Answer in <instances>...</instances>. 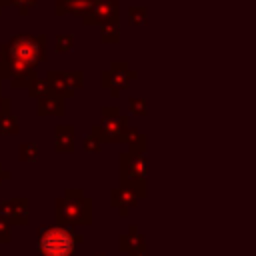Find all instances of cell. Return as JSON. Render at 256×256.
<instances>
[{
	"label": "cell",
	"instance_id": "8",
	"mask_svg": "<svg viewBox=\"0 0 256 256\" xmlns=\"http://www.w3.org/2000/svg\"><path fill=\"white\" fill-rule=\"evenodd\" d=\"M84 26L120 24V0H96L80 16Z\"/></svg>",
	"mask_w": 256,
	"mask_h": 256
},
{
	"label": "cell",
	"instance_id": "15",
	"mask_svg": "<svg viewBox=\"0 0 256 256\" xmlns=\"http://www.w3.org/2000/svg\"><path fill=\"white\" fill-rule=\"evenodd\" d=\"M14 134H20V122H18V118L12 112L2 114L0 116V136H14Z\"/></svg>",
	"mask_w": 256,
	"mask_h": 256
},
{
	"label": "cell",
	"instance_id": "20",
	"mask_svg": "<svg viewBox=\"0 0 256 256\" xmlns=\"http://www.w3.org/2000/svg\"><path fill=\"white\" fill-rule=\"evenodd\" d=\"M2 4L4 6H14L20 16H28L32 12V8H36L38 0H2Z\"/></svg>",
	"mask_w": 256,
	"mask_h": 256
},
{
	"label": "cell",
	"instance_id": "4",
	"mask_svg": "<svg viewBox=\"0 0 256 256\" xmlns=\"http://www.w3.org/2000/svg\"><path fill=\"white\" fill-rule=\"evenodd\" d=\"M54 220L58 226L80 228L92 224V198L82 188H66L64 196L54 202Z\"/></svg>",
	"mask_w": 256,
	"mask_h": 256
},
{
	"label": "cell",
	"instance_id": "32",
	"mask_svg": "<svg viewBox=\"0 0 256 256\" xmlns=\"http://www.w3.org/2000/svg\"><path fill=\"white\" fill-rule=\"evenodd\" d=\"M90 2H96V0H90Z\"/></svg>",
	"mask_w": 256,
	"mask_h": 256
},
{
	"label": "cell",
	"instance_id": "19",
	"mask_svg": "<svg viewBox=\"0 0 256 256\" xmlns=\"http://www.w3.org/2000/svg\"><path fill=\"white\" fill-rule=\"evenodd\" d=\"M54 48L58 54H66L74 50V34L66 32V34H56L54 38Z\"/></svg>",
	"mask_w": 256,
	"mask_h": 256
},
{
	"label": "cell",
	"instance_id": "29",
	"mask_svg": "<svg viewBox=\"0 0 256 256\" xmlns=\"http://www.w3.org/2000/svg\"><path fill=\"white\" fill-rule=\"evenodd\" d=\"M92 256H108V254H106V252H94Z\"/></svg>",
	"mask_w": 256,
	"mask_h": 256
},
{
	"label": "cell",
	"instance_id": "6",
	"mask_svg": "<svg viewBox=\"0 0 256 256\" xmlns=\"http://www.w3.org/2000/svg\"><path fill=\"white\" fill-rule=\"evenodd\" d=\"M136 78H138V72L132 70L126 60H112L110 66L106 70H102V74H100V86L104 90H108V94L112 98H118L122 94V90H126L130 86V82Z\"/></svg>",
	"mask_w": 256,
	"mask_h": 256
},
{
	"label": "cell",
	"instance_id": "23",
	"mask_svg": "<svg viewBox=\"0 0 256 256\" xmlns=\"http://www.w3.org/2000/svg\"><path fill=\"white\" fill-rule=\"evenodd\" d=\"M82 148H84V152L98 154V152L102 150V144H100L92 134H88V136H84V140H82Z\"/></svg>",
	"mask_w": 256,
	"mask_h": 256
},
{
	"label": "cell",
	"instance_id": "18",
	"mask_svg": "<svg viewBox=\"0 0 256 256\" xmlns=\"http://www.w3.org/2000/svg\"><path fill=\"white\" fill-rule=\"evenodd\" d=\"M128 20L132 26H146L148 24V8L146 6H130Z\"/></svg>",
	"mask_w": 256,
	"mask_h": 256
},
{
	"label": "cell",
	"instance_id": "31",
	"mask_svg": "<svg viewBox=\"0 0 256 256\" xmlns=\"http://www.w3.org/2000/svg\"><path fill=\"white\" fill-rule=\"evenodd\" d=\"M0 90H2V80H0Z\"/></svg>",
	"mask_w": 256,
	"mask_h": 256
},
{
	"label": "cell",
	"instance_id": "22",
	"mask_svg": "<svg viewBox=\"0 0 256 256\" xmlns=\"http://www.w3.org/2000/svg\"><path fill=\"white\" fill-rule=\"evenodd\" d=\"M128 112L134 114V116H146L148 114V102L144 98L130 96L128 98Z\"/></svg>",
	"mask_w": 256,
	"mask_h": 256
},
{
	"label": "cell",
	"instance_id": "16",
	"mask_svg": "<svg viewBox=\"0 0 256 256\" xmlns=\"http://www.w3.org/2000/svg\"><path fill=\"white\" fill-rule=\"evenodd\" d=\"M98 28H100L102 44H118L120 42V26L118 24H102Z\"/></svg>",
	"mask_w": 256,
	"mask_h": 256
},
{
	"label": "cell",
	"instance_id": "17",
	"mask_svg": "<svg viewBox=\"0 0 256 256\" xmlns=\"http://www.w3.org/2000/svg\"><path fill=\"white\" fill-rule=\"evenodd\" d=\"M26 92H28V96L30 98H42V96H46V94H50L52 90H50V86H48V82L44 80V78H34L28 86H26Z\"/></svg>",
	"mask_w": 256,
	"mask_h": 256
},
{
	"label": "cell",
	"instance_id": "7",
	"mask_svg": "<svg viewBox=\"0 0 256 256\" xmlns=\"http://www.w3.org/2000/svg\"><path fill=\"white\" fill-rule=\"evenodd\" d=\"M52 90V94L68 100L74 98L76 90L84 88V72L82 70H48L46 78H44Z\"/></svg>",
	"mask_w": 256,
	"mask_h": 256
},
{
	"label": "cell",
	"instance_id": "10",
	"mask_svg": "<svg viewBox=\"0 0 256 256\" xmlns=\"http://www.w3.org/2000/svg\"><path fill=\"white\" fill-rule=\"evenodd\" d=\"M108 196H110V200H108L110 206L116 208L122 218H128L130 210L136 208L138 202H140V198H138L132 190H128V188H124V186H114V188H110V194H108Z\"/></svg>",
	"mask_w": 256,
	"mask_h": 256
},
{
	"label": "cell",
	"instance_id": "1",
	"mask_svg": "<svg viewBox=\"0 0 256 256\" xmlns=\"http://www.w3.org/2000/svg\"><path fill=\"white\" fill-rule=\"evenodd\" d=\"M46 34L18 32L0 44V80H8L10 88L26 90L38 78V66L46 60Z\"/></svg>",
	"mask_w": 256,
	"mask_h": 256
},
{
	"label": "cell",
	"instance_id": "24",
	"mask_svg": "<svg viewBox=\"0 0 256 256\" xmlns=\"http://www.w3.org/2000/svg\"><path fill=\"white\" fill-rule=\"evenodd\" d=\"M12 226L0 218V244H10L12 242Z\"/></svg>",
	"mask_w": 256,
	"mask_h": 256
},
{
	"label": "cell",
	"instance_id": "2",
	"mask_svg": "<svg viewBox=\"0 0 256 256\" xmlns=\"http://www.w3.org/2000/svg\"><path fill=\"white\" fill-rule=\"evenodd\" d=\"M146 148H148V136L144 134L138 144L128 146V152H122L118 156V176H120L118 186H124L128 190H132L140 200L148 196Z\"/></svg>",
	"mask_w": 256,
	"mask_h": 256
},
{
	"label": "cell",
	"instance_id": "21",
	"mask_svg": "<svg viewBox=\"0 0 256 256\" xmlns=\"http://www.w3.org/2000/svg\"><path fill=\"white\" fill-rule=\"evenodd\" d=\"M142 132L136 128V126H126L124 130H122V134H120V144H128V146H134V144H138L140 140H142Z\"/></svg>",
	"mask_w": 256,
	"mask_h": 256
},
{
	"label": "cell",
	"instance_id": "13",
	"mask_svg": "<svg viewBox=\"0 0 256 256\" xmlns=\"http://www.w3.org/2000/svg\"><path fill=\"white\" fill-rule=\"evenodd\" d=\"M66 100L56 94H46L36 100V114L38 116H64L66 114Z\"/></svg>",
	"mask_w": 256,
	"mask_h": 256
},
{
	"label": "cell",
	"instance_id": "9",
	"mask_svg": "<svg viewBox=\"0 0 256 256\" xmlns=\"http://www.w3.org/2000/svg\"><path fill=\"white\" fill-rule=\"evenodd\" d=\"M0 218L6 220L10 226H28L30 224V200L20 196V198H10L0 202Z\"/></svg>",
	"mask_w": 256,
	"mask_h": 256
},
{
	"label": "cell",
	"instance_id": "30",
	"mask_svg": "<svg viewBox=\"0 0 256 256\" xmlns=\"http://www.w3.org/2000/svg\"><path fill=\"white\" fill-rule=\"evenodd\" d=\"M2 10H4V4H2V0H0V14H2Z\"/></svg>",
	"mask_w": 256,
	"mask_h": 256
},
{
	"label": "cell",
	"instance_id": "26",
	"mask_svg": "<svg viewBox=\"0 0 256 256\" xmlns=\"http://www.w3.org/2000/svg\"><path fill=\"white\" fill-rule=\"evenodd\" d=\"M54 14L56 16L68 14V2L66 0H54Z\"/></svg>",
	"mask_w": 256,
	"mask_h": 256
},
{
	"label": "cell",
	"instance_id": "28",
	"mask_svg": "<svg viewBox=\"0 0 256 256\" xmlns=\"http://www.w3.org/2000/svg\"><path fill=\"white\" fill-rule=\"evenodd\" d=\"M128 256H148V252H146V248H144V250H136V252H130Z\"/></svg>",
	"mask_w": 256,
	"mask_h": 256
},
{
	"label": "cell",
	"instance_id": "27",
	"mask_svg": "<svg viewBox=\"0 0 256 256\" xmlns=\"http://www.w3.org/2000/svg\"><path fill=\"white\" fill-rule=\"evenodd\" d=\"M12 178V172L10 170H6L4 166H2V162H0V186L6 182V180H10Z\"/></svg>",
	"mask_w": 256,
	"mask_h": 256
},
{
	"label": "cell",
	"instance_id": "25",
	"mask_svg": "<svg viewBox=\"0 0 256 256\" xmlns=\"http://www.w3.org/2000/svg\"><path fill=\"white\" fill-rule=\"evenodd\" d=\"M10 110H12V100L8 96H4L2 90H0V116L2 114H8Z\"/></svg>",
	"mask_w": 256,
	"mask_h": 256
},
{
	"label": "cell",
	"instance_id": "3",
	"mask_svg": "<svg viewBox=\"0 0 256 256\" xmlns=\"http://www.w3.org/2000/svg\"><path fill=\"white\" fill-rule=\"evenodd\" d=\"M80 244H84V234L68 226L42 224L36 234L38 256H76Z\"/></svg>",
	"mask_w": 256,
	"mask_h": 256
},
{
	"label": "cell",
	"instance_id": "14",
	"mask_svg": "<svg viewBox=\"0 0 256 256\" xmlns=\"http://www.w3.org/2000/svg\"><path fill=\"white\" fill-rule=\"evenodd\" d=\"M40 158V148L36 142H22L18 146V160L24 164H34Z\"/></svg>",
	"mask_w": 256,
	"mask_h": 256
},
{
	"label": "cell",
	"instance_id": "5",
	"mask_svg": "<svg viewBox=\"0 0 256 256\" xmlns=\"http://www.w3.org/2000/svg\"><path fill=\"white\" fill-rule=\"evenodd\" d=\"M126 126H130L128 116H122L120 108L110 104V106L100 108V120L96 124H92L90 134L100 144H120V134Z\"/></svg>",
	"mask_w": 256,
	"mask_h": 256
},
{
	"label": "cell",
	"instance_id": "11",
	"mask_svg": "<svg viewBox=\"0 0 256 256\" xmlns=\"http://www.w3.org/2000/svg\"><path fill=\"white\" fill-rule=\"evenodd\" d=\"M146 248V236L144 232H140V228L136 224H130L128 230L124 234H120L118 238V250L122 254H130L136 250H144Z\"/></svg>",
	"mask_w": 256,
	"mask_h": 256
},
{
	"label": "cell",
	"instance_id": "33",
	"mask_svg": "<svg viewBox=\"0 0 256 256\" xmlns=\"http://www.w3.org/2000/svg\"><path fill=\"white\" fill-rule=\"evenodd\" d=\"M0 256H2V254H0Z\"/></svg>",
	"mask_w": 256,
	"mask_h": 256
},
{
	"label": "cell",
	"instance_id": "12",
	"mask_svg": "<svg viewBox=\"0 0 256 256\" xmlns=\"http://www.w3.org/2000/svg\"><path fill=\"white\" fill-rule=\"evenodd\" d=\"M74 124H56L54 126V150L58 154H72L74 152Z\"/></svg>",
	"mask_w": 256,
	"mask_h": 256
}]
</instances>
